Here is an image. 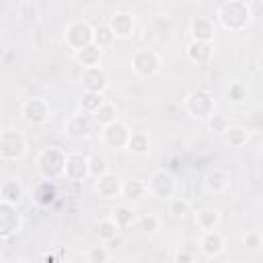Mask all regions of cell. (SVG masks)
Returning <instances> with one entry per match:
<instances>
[{
    "label": "cell",
    "instance_id": "f35d334b",
    "mask_svg": "<svg viewBox=\"0 0 263 263\" xmlns=\"http://www.w3.org/2000/svg\"><path fill=\"white\" fill-rule=\"evenodd\" d=\"M242 245L247 249H259L261 247V234L257 230H249L242 234Z\"/></svg>",
    "mask_w": 263,
    "mask_h": 263
},
{
    "label": "cell",
    "instance_id": "7c38bea8",
    "mask_svg": "<svg viewBox=\"0 0 263 263\" xmlns=\"http://www.w3.org/2000/svg\"><path fill=\"white\" fill-rule=\"evenodd\" d=\"M107 27L115 35V39H127L136 31V16L132 12H127V10H117V12H113L109 16Z\"/></svg>",
    "mask_w": 263,
    "mask_h": 263
},
{
    "label": "cell",
    "instance_id": "8fae6325",
    "mask_svg": "<svg viewBox=\"0 0 263 263\" xmlns=\"http://www.w3.org/2000/svg\"><path fill=\"white\" fill-rule=\"evenodd\" d=\"M129 134H132V129L127 127V123H123V121L117 119L115 123L103 127L101 140H103V144H105L107 148H111V150H123L125 144H127V140H129Z\"/></svg>",
    "mask_w": 263,
    "mask_h": 263
},
{
    "label": "cell",
    "instance_id": "d6986e66",
    "mask_svg": "<svg viewBox=\"0 0 263 263\" xmlns=\"http://www.w3.org/2000/svg\"><path fill=\"white\" fill-rule=\"evenodd\" d=\"M230 183V175L222 168H210L205 175H203V187L210 191V193H222L226 191Z\"/></svg>",
    "mask_w": 263,
    "mask_h": 263
},
{
    "label": "cell",
    "instance_id": "5b68a950",
    "mask_svg": "<svg viewBox=\"0 0 263 263\" xmlns=\"http://www.w3.org/2000/svg\"><path fill=\"white\" fill-rule=\"evenodd\" d=\"M92 35H95V27H92L88 21H84V18H74V21H70V23L66 25V29H64V43H66V47L72 49V53H74V51H78V49L90 45V43H92Z\"/></svg>",
    "mask_w": 263,
    "mask_h": 263
},
{
    "label": "cell",
    "instance_id": "d6a6232c",
    "mask_svg": "<svg viewBox=\"0 0 263 263\" xmlns=\"http://www.w3.org/2000/svg\"><path fill=\"white\" fill-rule=\"evenodd\" d=\"M205 123H208V129L214 132V134H218V136H222V134L232 125L230 119H228V115H224L222 111H214V113L205 119Z\"/></svg>",
    "mask_w": 263,
    "mask_h": 263
},
{
    "label": "cell",
    "instance_id": "ac0fdd59",
    "mask_svg": "<svg viewBox=\"0 0 263 263\" xmlns=\"http://www.w3.org/2000/svg\"><path fill=\"white\" fill-rule=\"evenodd\" d=\"M95 191L103 199H115L121 195V179L115 173H105L103 177L95 179Z\"/></svg>",
    "mask_w": 263,
    "mask_h": 263
},
{
    "label": "cell",
    "instance_id": "e575fe53",
    "mask_svg": "<svg viewBox=\"0 0 263 263\" xmlns=\"http://www.w3.org/2000/svg\"><path fill=\"white\" fill-rule=\"evenodd\" d=\"M105 173H109V162L103 154H90L88 156V177L99 179Z\"/></svg>",
    "mask_w": 263,
    "mask_h": 263
},
{
    "label": "cell",
    "instance_id": "3957f363",
    "mask_svg": "<svg viewBox=\"0 0 263 263\" xmlns=\"http://www.w3.org/2000/svg\"><path fill=\"white\" fill-rule=\"evenodd\" d=\"M183 109L195 119H208L216 111V99L208 88H193L183 99Z\"/></svg>",
    "mask_w": 263,
    "mask_h": 263
},
{
    "label": "cell",
    "instance_id": "4dcf8cb0",
    "mask_svg": "<svg viewBox=\"0 0 263 263\" xmlns=\"http://www.w3.org/2000/svg\"><path fill=\"white\" fill-rule=\"evenodd\" d=\"M117 232H119V228L113 224L111 218H103V220H99L95 224V234H97V238L101 242H113L115 236H117Z\"/></svg>",
    "mask_w": 263,
    "mask_h": 263
},
{
    "label": "cell",
    "instance_id": "30bf717a",
    "mask_svg": "<svg viewBox=\"0 0 263 263\" xmlns=\"http://www.w3.org/2000/svg\"><path fill=\"white\" fill-rule=\"evenodd\" d=\"M23 226V218L16 210V205H10L0 199V240L12 238Z\"/></svg>",
    "mask_w": 263,
    "mask_h": 263
},
{
    "label": "cell",
    "instance_id": "5bb4252c",
    "mask_svg": "<svg viewBox=\"0 0 263 263\" xmlns=\"http://www.w3.org/2000/svg\"><path fill=\"white\" fill-rule=\"evenodd\" d=\"M90 132H92V117L86 115V113H82V111L72 113L66 119V123H64V134L68 138H72V140H82Z\"/></svg>",
    "mask_w": 263,
    "mask_h": 263
},
{
    "label": "cell",
    "instance_id": "f1b7e54d",
    "mask_svg": "<svg viewBox=\"0 0 263 263\" xmlns=\"http://www.w3.org/2000/svg\"><path fill=\"white\" fill-rule=\"evenodd\" d=\"M55 195H58V191H55V185H53V181H41L37 187H35V191H33V199L39 203V205H49L53 199H55Z\"/></svg>",
    "mask_w": 263,
    "mask_h": 263
},
{
    "label": "cell",
    "instance_id": "ba28073f",
    "mask_svg": "<svg viewBox=\"0 0 263 263\" xmlns=\"http://www.w3.org/2000/svg\"><path fill=\"white\" fill-rule=\"evenodd\" d=\"M49 115H51V107L41 97L25 99L21 105V117L31 125H43L49 119Z\"/></svg>",
    "mask_w": 263,
    "mask_h": 263
},
{
    "label": "cell",
    "instance_id": "cb8c5ba5",
    "mask_svg": "<svg viewBox=\"0 0 263 263\" xmlns=\"http://www.w3.org/2000/svg\"><path fill=\"white\" fill-rule=\"evenodd\" d=\"M121 195L129 201H142L146 195H148V189H146V181H140V179H127V181H121Z\"/></svg>",
    "mask_w": 263,
    "mask_h": 263
},
{
    "label": "cell",
    "instance_id": "277c9868",
    "mask_svg": "<svg viewBox=\"0 0 263 263\" xmlns=\"http://www.w3.org/2000/svg\"><path fill=\"white\" fill-rule=\"evenodd\" d=\"M162 68V55L152 47H140L132 53V70L140 78H152Z\"/></svg>",
    "mask_w": 263,
    "mask_h": 263
},
{
    "label": "cell",
    "instance_id": "2e32d148",
    "mask_svg": "<svg viewBox=\"0 0 263 263\" xmlns=\"http://www.w3.org/2000/svg\"><path fill=\"white\" fill-rule=\"evenodd\" d=\"M189 33H191V41L212 43L216 37V25L210 16H193L189 23Z\"/></svg>",
    "mask_w": 263,
    "mask_h": 263
},
{
    "label": "cell",
    "instance_id": "1f68e13d",
    "mask_svg": "<svg viewBox=\"0 0 263 263\" xmlns=\"http://www.w3.org/2000/svg\"><path fill=\"white\" fill-rule=\"evenodd\" d=\"M136 228H138L140 232L152 236V234H156V232L160 230V218L154 216V214H142V216H138V220H136Z\"/></svg>",
    "mask_w": 263,
    "mask_h": 263
},
{
    "label": "cell",
    "instance_id": "b9f144b4",
    "mask_svg": "<svg viewBox=\"0 0 263 263\" xmlns=\"http://www.w3.org/2000/svg\"><path fill=\"white\" fill-rule=\"evenodd\" d=\"M4 263H23L21 259H8V261H4Z\"/></svg>",
    "mask_w": 263,
    "mask_h": 263
},
{
    "label": "cell",
    "instance_id": "52a82bcc",
    "mask_svg": "<svg viewBox=\"0 0 263 263\" xmlns=\"http://www.w3.org/2000/svg\"><path fill=\"white\" fill-rule=\"evenodd\" d=\"M27 154V138L23 132L8 127L0 132V158L2 160H21Z\"/></svg>",
    "mask_w": 263,
    "mask_h": 263
},
{
    "label": "cell",
    "instance_id": "ffe728a7",
    "mask_svg": "<svg viewBox=\"0 0 263 263\" xmlns=\"http://www.w3.org/2000/svg\"><path fill=\"white\" fill-rule=\"evenodd\" d=\"M74 60L76 64H80L82 68H92V66H101V60H103V49L97 47L95 43L74 51Z\"/></svg>",
    "mask_w": 263,
    "mask_h": 263
},
{
    "label": "cell",
    "instance_id": "4fadbf2b",
    "mask_svg": "<svg viewBox=\"0 0 263 263\" xmlns=\"http://www.w3.org/2000/svg\"><path fill=\"white\" fill-rule=\"evenodd\" d=\"M64 177L72 183H80L88 177V156L80 152H66V166Z\"/></svg>",
    "mask_w": 263,
    "mask_h": 263
},
{
    "label": "cell",
    "instance_id": "f546056e",
    "mask_svg": "<svg viewBox=\"0 0 263 263\" xmlns=\"http://www.w3.org/2000/svg\"><path fill=\"white\" fill-rule=\"evenodd\" d=\"M103 103H105V97L99 95V92H86V90H82V95H80V99H78V107H80V111L86 113V115H92Z\"/></svg>",
    "mask_w": 263,
    "mask_h": 263
},
{
    "label": "cell",
    "instance_id": "44dd1931",
    "mask_svg": "<svg viewBox=\"0 0 263 263\" xmlns=\"http://www.w3.org/2000/svg\"><path fill=\"white\" fill-rule=\"evenodd\" d=\"M23 195H25V189H23L21 181H16V179L2 181V185H0V199L2 201L10 203V205H18Z\"/></svg>",
    "mask_w": 263,
    "mask_h": 263
},
{
    "label": "cell",
    "instance_id": "7a4b0ae2",
    "mask_svg": "<svg viewBox=\"0 0 263 263\" xmlns=\"http://www.w3.org/2000/svg\"><path fill=\"white\" fill-rule=\"evenodd\" d=\"M35 166L45 181H55L64 177V166H66V152L58 146H47L39 150L35 158Z\"/></svg>",
    "mask_w": 263,
    "mask_h": 263
},
{
    "label": "cell",
    "instance_id": "484cf974",
    "mask_svg": "<svg viewBox=\"0 0 263 263\" xmlns=\"http://www.w3.org/2000/svg\"><path fill=\"white\" fill-rule=\"evenodd\" d=\"M92 121L95 123H99L101 127H107V125H111V123H115L117 121V109H115V105L113 103H109V101H105L92 115Z\"/></svg>",
    "mask_w": 263,
    "mask_h": 263
},
{
    "label": "cell",
    "instance_id": "d4e9b609",
    "mask_svg": "<svg viewBox=\"0 0 263 263\" xmlns=\"http://www.w3.org/2000/svg\"><path fill=\"white\" fill-rule=\"evenodd\" d=\"M195 224L201 232H208V230H216L218 224H220V212L216 208H201L197 214H195Z\"/></svg>",
    "mask_w": 263,
    "mask_h": 263
},
{
    "label": "cell",
    "instance_id": "60d3db41",
    "mask_svg": "<svg viewBox=\"0 0 263 263\" xmlns=\"http://www.w3.org/2000/svg\"><path fill=\"white\" fill-rule=\"evenodd\" d=\"M41 263H66V261L62 259V251L58 255L53 251H45L43 257H41Z\"/></svg>",
    "mask_w": 263,
    "mask_h": 263
},
{
    "label": "cell",
    "instance_id": "8992f818",
    "mask_svg": "<svg viewBox=\"0 0 263 263\" xmlns=\"http://www.w3.org/2000/svg\"><path fill=\"white\" fill-rule=\"evenodd\" d=\"M146 189H148V195H152L156 199H162V201H168L177 193V179L171 171L158 168L148 177Z\"/></svg>",
    "mask_w": 263,
    "mask_h": 263
},
{
    "label": "cell",
    "instance_id": "ab89813d",
    "mask_svg": "<svg viewBox=\"0 0 263 263\" xmlns=\"http://www.w3.org/2000/svg\"><path fill=\"white\" fill-rule=\"evenodd\" d=\"M173 263H197V259H195V253H193V251H189V249H179V251L175 253Z\"/></svg>",
    "mask_w": 263,
    "mask_h": 263
},
{
    "label": "cell",
    "instance_id": "4316f807",
    "mask_svg": "<svg viewBox=\"0 0 263 263\" xmlns=\"http://www.w3.org/2000/svg\"><path fill=\"white\" fill-rule=\"evenodd\" d=\"M247 97H249V86H247V82H242V80H232V82L226 86V101H228L230 105H240V103L247 101Z\"/></svg>",
    "mask_w": 263,
    "mask_h": 263
},
{
    "label": "cell",
    "instance_id": "8d00e7d4",
    "mask_svg": "<svg viewBox=\"0 0 263 263\" xmlns=\"http://www.w3.org/2000/svg\"><path fill=\"white\" fill-rule=\"evenodd\" d=\"M109 259H111V251L105 242H99V245H95L86 251V261L88 263H109Z\"/></svg>",
    "mask_w": 263,
    "mask_h": 263
},
{
    "label": "cell",
    "instance_id": "83f0119b",
    "mask_svg": "<svg viewBox=\"0 0 263 263\" xmlns=\"http://www.w3.org/2000/svg\"><path fill=\"white\" fill-rule=\"evenodd\" d=\"M222 138H224V142H226L228 146H232V148H242V146L249 142V132H247V127H242V125H230V127L222 134Z\"/></svg>",
    "mask_w": 263,
    "mask_h": 263
},
{
    "label": "cell",
    "instance_id": "6da1fadb",
    "mask_svg": "<svg viewBox=\"0 0 263 263\" xmlns=\"http://www.w3.org/2000/svg\"><path fill=\"white\" fill-rule=\"evenodd\" d=\"M216 18L222 29L236 33V31H245L251 25L253 10H251V4L245 0H226V2L218 4Z\"/></svg>",
    "mask_w": 263,
    "mask_h": 263
},
{
    "label": "cell",
    "instance_id": "e0dca14e",
    "mask_svg": "<svg viewBox=\"0 0 263 263\" xmlns=\"http://www.w3.org/2000/svg\"><path fill=\"white\" fill-rule=\"evenodd\" d=\"M224 249H226V240H224V236L218 230L201 232V236H199V251L205 257L216 259V257H220L224 253Z\"/></svg>",
    "mask_w": 263,
    "mask_h": 263
},
{
    "label": "cell",
    "instance_id": "9c48e42d",
    "mask_svg": "<svg viewBox=\"0 0 263 263\" xmlns=\"http://www.w3.org/2000/svg\"><path fill=\"white\" fill-rule=\"evenodd\" d=\"M78 80H80L82 90H86V92H99V95H103L107 90V86H109V74H107V70L103 66L82 68Z\"/></svg>",
    "mask_w": 263,
    "mask_h": 263
},
{
    "label": "cell",
    "instance_id": "d590c367",
    "mask_svg": "<svg viewBox=\"0 0 263 263\" xmlns=\"http://www.w3.org/2000/svg\"><path fill=\"white\" fill-rule=\"evenodd\" d=\"M92 43H95L97 47H101V49H107V47H111V45L115 43V35L111 33V29H109L107 25H99V27H95Z\"/></svg>",
    "mask_w": 263,
    "mask_h": 263
},
{
    "label": "cell",
    "instance_id": "836d02e7",
    "mask_svg": "<svg viewBox=\"0 0 263 263\" xmlns=\"http://www.w3.org/2000/svg\"><path fill=\"white\" fill-rule=\"evenodd\" d=\"M166 210H168V214L173 216V218H185L187 214H191V205H189V201L185 199V197H177V195H173L168 201H166Z\"/></svg>",
    "mask_w": 263,
    "mask_h": 263
},
{
    "label": "cell",
    "instance_id": "7402d4cb",
    "mask_svg": "<svg viewBox=\"0 0 263 263\" xmlns=\"http://www.w3.org/2000/svg\"><path fill=\"white\" fill-rule=\"evenodd\" d=\"M152 148V142H150V136L146 132H132L129 134V140L125 144V150L132 152L134 156H146Z\"/></svg>",
    "mask_w": 263,
    "mask_h": 263
},
{
    "label": "cell",
    "instance_id": "603a6c76",
    "mask_svg": "<svg viewBox=\"0 0 263 263\" xmlns=\"http://www.w3.org/2000/svg\"><path fill=\"white\" fill-rule=\"evenodd\" d=\"M109 218L113 220V224H115L119 230H125V228H129V226H136L138 214H136L134 208L121 203V205H115V208H113V212H111Z\"/></svg>",
    "mask_w": 263,
    "mask_h": 263
},
{
    "label": "cell",
    "instance_id": "9a60e30c",
    "mask_svg": "<svg viewBox=\"0 0 263 263\" xmlns=\"http://www.w3.org/2000/svg\"><path fill=\"white\" fill-rule=\"evenodd\" d=\"M214 43H205V41H189L185 45V55L191 64L195 66H208L214 60Z\"/></svg>",
    "mask_w": 263,
    "mask_h": 263
},
{
    "label": "cell",
    "instance_id": "74e56055",
    "mask_svg": "<svg viewBox=\"0 0 263 263\" xmlns=\"http://www.w3.org/2000/svg\"><path fill=\"white\" fill-rule=\"evenodd\" d=\"M18 16H21V21L37 23V18H39V6L35 2H23L18 6Z\"/></svg>",
    "mask_w": 263,
    "mask_h": 263
}]
</instances>
